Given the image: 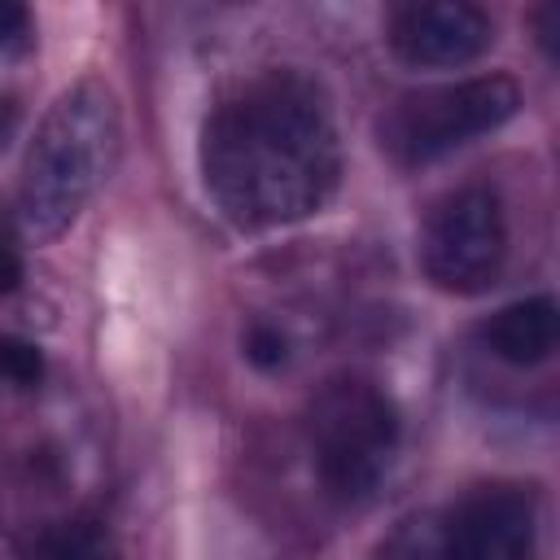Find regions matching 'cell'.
Segmentation results:
<instances>
[{"instance_id":"obj_1","label":"cell","mask_w":560,"mask_h":560,"mask_svg":"<svg viewBox=\"0 0 560 560\" xmlns=\"http://www.w3.org/2000/svg\"><path fill=\"white\" fill-rule=\"evenodd\" d=\"M201 179L236 228H284L315 214L341 179V140L302 74H262L201 127Z\"/></svg>"},{"instance_id":"obj_2","label":"cell","mask_w":560,"mask_h":560,"mask_svg":"<svg viewBox=\"0 0 560 560\" xmlns=\"http://www.w3.org/2000/svg\"><path fill=\"white\" fill-rule=\"evenodd\" d=\"M122 149L118 101L101 79L70 83L39 118L18 179V223L44 245L61 236L109 179Z\"/></svg>"},{"instance_id":"obj_3","label":"cell","mask_w":560,"mask_h":560,"mask_svg":"<svg viewBox=\"0 0 560 560\" xmlns=\"http://www.w3.org/2000/svg\"><path fill=\"white\" fill-rule=\"evenodd\" d=\"M398 438V407L372 381H328L306 407V446L315 477L341 503H363L381 490L394 468Z\"/></svg>"},{"instance_id":"obj_4","label":"cell","mask_w":560,"mask_h":560,"mask_svg":"<svg viewBox=\"0 0 560 560\" xmlns=\"http://www.w3.org/2000/svg\"><path fill=\"white\" fill-rule=\"evenodd\" d=\"M516 109H521V88L512 74H472L398 96L381 114L376 140L394 166L416 171L464 149L486 131H499Z\"/></svg>"},{"instance_id":"obj_5","label":"cell","mask_w":560,"mask_h":560,"mask_svg":"<svg viewBox=\"0 0 560 560\" xmlns=\"http://www.w3.org/2000/svg\"><path fill=\"white\" fill-rule=\"evenodd\" d=\"M503 258H508V223L490 188L468 184L433 206L420 236V267L433 289L472 298L494 284Z\"/></svg>"},{"instance_id":"obj_6","label":"cell","mask_w":560,"mask_h":560,"mask_svg":"<svg viewBox=\"0 0 560 560\" xmlns=\"http://www.w3.org/2000/svg\"><path fill=\"white\" fill-rule=\"evenodd\" d=\"M438 560H538V503L525 486H477L442 521Z\"/></svg>"},{"instance_id":"obj_7","label":"cell","mask_w":560,"mask_h":560,"mask_svg":"<svg viewBox=\"0 0 560 560\" xmlns=\"http://www.w3.org/2000/svg\"><path fill=\"white\" fill-rule=\"evenodd\" d=\"M389 52L416 70H455L477 61L494 44V22L468 0H416L398 4L385 26Z\"/></svg>"},{"instance_id":"obj_8","label":"cell","mask_w":560,"mask_h":560,"mask_svg":"<svg viewBox=\"0 0 560 560\" xmlns=\"http://www.w3.org/2000/svg\"><path fill=\"white\" fill-rule=\"evenodd\" d=\"M556 337H560V306L556 298L538 293V298H521L503 311H494L486 324H481V346L512 363V368H534V363H547L551 350H556Z\"/></svg>"},{"instance_id":"obj_9","label":"cell","mask_w":560,"mask_h":560,"mask_svg":"<svg viewBox=\"0 0 560 560\" xmlns=\"http://www.w3.org/2000/svg\"><path fill=\"white\" fill-rule=\"evenodd\" d=\"M35 560H114V547H109V534L92 516H74V521H57L52 529H44Z\"/></svg>"},{"instance_id":"obj_10","label":"cell","mask_w":560,"mask_h":560,"mask_svg":"<svg viewBox=\"0 0 560 560\" xmlns=\"http://www.w3.org/2000/svg\"><path fill=\"white\" fill-rule=\"evenodd\" d=\"M0 376L13 385H35L44 376V354L39 346L22 337H0Z\"/></svg>"},{"instance_id":"obj_11","label":"cell","mask_w":560,"mask_h":560,"mask_svg":"<svg viewBox=\"0 0 560 560\" xmlns=\"http://www.w3.org/2000/svg\"><path fill=\"white\" fill-rule=\"evenodd\" d=\"M245 359H249L254 368H262V372L280 368V363L289 359V341H284V332L271 328V324H254V328L245 332Z\"/></svg>"},{"instance_id":"obj_12","label":"cell","mask_w":560,"mask_h":560,"mask_svg":"<svg viewBox=\"0 0 560 560\" xmlns=\"http://www.w3.org/2000/svg\"><path fill=\"white\" fill-rule=\"evenodd\" d=\"M18 280H22V258H18V249L0 236V293H13Z\"/></svg>"},{"instance_id":"obj_13","label":"cell","mask_w":560,"mask_h":560,"mask_svg":"<svg viewBox=\"0 0 560 560\" xmlns=\"http://www.w3.org/2000/svg\"><path fill=\"white\" fill-rule=\"evenodd\" d=\"M22 26H26V9H18V4H4V0H0V44H4V39H13Z\"/></svg>"},{"instance_id":"obj_14","label":"cell","mask_w":560,"mask_h":560,"mask_svg":"<svg viewBox=\"0 0 560 560\" xmlns=\"http://www.w3.org/2000/svg\"><path fill=\"white\" fill-rule=\"evenodd\" d=\"M538 22H542V26H538V31H542L538 39L547 44V52H556V26H560V9H556V4H547V9L538 13Z\"/></svg>"},{"instance_id":"obj_15","label":"cell","mask_w":560,"mask_h":560,"mask_svg":"<svg viewBox=\"0 0 560 560\" xmlns=\"http://www.w3.org/2000/svg\"><path fill=\"white\" fill-rule=\"evenodd\" d=\"M13 122H18V105H13V101H0V144H4V136L13 131Z\"/></svg>"},{"instance_id":"obj_16","label":"cell","mask_w":560,"mask_h":560,"mask_svg":"<svg viewBox=\"0 0 560 560\" xmlns=\"http://www.w3.org/2000/svg\"><path fill=\"white\" fill-rule=\"evenodd\" d=\"M0 560H4V542H0Z\"/></svg>"}]
</instances>
